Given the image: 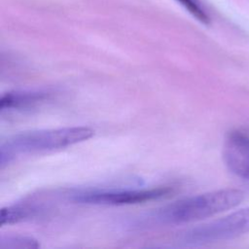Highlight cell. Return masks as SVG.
Segmentation results:
<instances>
[{
    "label": "cell",
    "instance_id": "obj_4",
    "mask_svg": "<svg viewBox=\"0 0 249 249\" xmlns=\"http://www.w3.org/2000/svg\"><path fill=\"white\" fill-rule=\"evenodd\" d=\"M172 189L166 187L141 189V190H117V191H101L88 192L77 194L73 200L79 203L87 204H102V205H124L137 204L150 200H155L169 196Z\"/></svg>",
    "mask_w": 249,
    "mask_h": 249
},
{
    "label": "cell",
    "instance_id": "obj_7",
    "mask_svg": "<svg viewBox=\"0 0 249 249\" xmlns=\"http://www.w3.org/2000/svg\"><path fill=\"white\" fill-rule=\"evenodd\" d=\"M37 209L30 205H13L4 207L1 210V226L6 224H15L33 217Z\"/></svg>",
    "mask_w": 249,
    "mask_h": 249
},
{
    "label": "cell",
    "instance_id": "obj_5",
    "mask_svg": "<svg viewBox=\"0 0 249 249\" xmlns=\"http://www.w3.org/2000/svg\"><path fill=\"white\" fill-rule=\"evenodd\" d=\"M223 157L227 167L236 176L249 181V136L240 131L228 134Z\"/></svg>",
    "mask_w": 249,
    "mask_h": 249
},
{
    "label": "cell",
    "instance_id": "obj_6",
    "mask_svg": "<svg viewBox=\"0 0 249 249\" xmlns=\"http://www.w3.org/2000/svg\"><path fill=\"white\" fill-rule=\"evenodd\" d=\"M51 93L41 90H17L2 95L0 108L5 110H27L33 108L46 100H49Z\"/></svg>",
    "mask_w": 249,
    "mask_h": 249
},
{
    "label": "cell",
    "instance_id": "obj_9",
    "mask_svg": "<svg viewBox=\"0 0 249 249\" xmlns=\"http://www.w3.org/2000/svg\"><path fill=\"white\" fill-rule=\"evenodd\" d=\"M180 5H182L194 18L199 20L201 23L208 24L209 17L203 7L197 0H176Z\"/></svg>",
    "mask_w": 249,
    "mask_h": 249
},
{
    "label": "cell",
    "instance_id": "obj_1",
    "mask_svg": "<svg viewBox=\"0 0 249 249\" xmlns=\"http://www.w3.org/2000/svg\"><path fill=\"white\" fill-rule=\"evenodd\" d=\"M244 193L237 189H223L193 196L151 213L146 221L151 224L180 225L201 221L238 205Z\"/></svg>",
    "mask_w": 249,
    "mask_h": 249
},
{
    "label": "cell",
    "instance_id": "obj_3",
    "mask_svg": "<svg viewBox=\"0 0 249 249\" xmlns=\"http://www.w3.org/2000/svg\"><path fill=\"white\" fill-rule=\"evenodd\" d=\"M249 232V207L225 217L192 228L178 235V241L187 245H199L238 237Z\"/></svg>",
    "mask_w": 249,
    "mask_h": 249
},
{
    "label": "cell",
    "instance_id": "obj_8",
    "mask_svg": "<svg viewBox=\"0 0 249 249\" xmlns=\"http://www.w3.org/2000/svg\"><path fill=\"white\" fill-rule=\"evenodd\" d=\"M39 243L36 239L30 236L22 235H8L0 238L1 249H33L38 248Z\"/></svg>",
    "mask_w": 249,
    "mask_h": 249
},
{
    "label": "cell",
    "instance_id": "obj_2",
    "mask_svg": "<svg viewBox=\"0 0 249 249\" xmlns=\"http://www.w3.org/2000/svg\"><path fill=\"white\" fill-rule=\"evenodd\" d=\"M93 134L94 131L89 127L72 126L25 131L13 135L1 144V167L19 156L63 149L84 142Z\"/></svg>",
    "mask_w": 249,
    "mask_h": 249
}]
</instances>
